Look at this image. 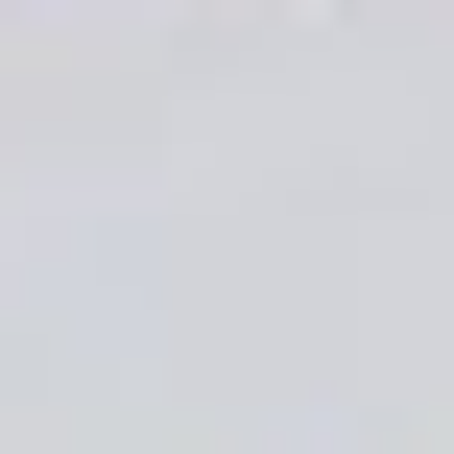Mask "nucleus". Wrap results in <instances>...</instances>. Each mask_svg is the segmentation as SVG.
I'll list each match as a JSON object with an SVG mask.
<instances>
[]
</instances>
